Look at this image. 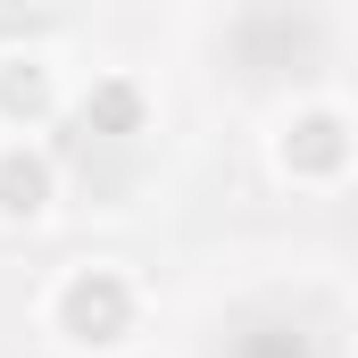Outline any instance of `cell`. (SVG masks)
Wrapping results in <instances>:
<instances>
[{"instance_id": "6da1fadb", "label": "cell", "mask_w": 358, "mask_h": 358, "mask_svg": "<svg viewBox=\"0 0 358 358\" xmlns=\"http://www.w3.org/2000/svg\"><path fill=\"white\" fill-rule=\"evenodd\" d=\"M67 317H76V325H100V342H108V325L125 317V292H117L108 275H84V283L67 292Z\"/></svg>"}, {"instance_id": "7a4b0ae2", "label": "cell", "mask_w": 358, "mask_h": 358, "mask_svg": "<svg viewBox=\"0 0 358 358\" xmlns=\"http://www.w3.org/2000/svg\"><path fill=\"white\" fill-rule=\"evenodd\" d=\"M42 192H50V176H42L34 159H8V167H0V208H25V217H34Z\"/></svg>"}, {"instance_id": "3957f363", "label": "cell", "mask_w": 358, "mask_h": 358, "mask_svg": "<svg viewBox=\"0 0 358 358\" xmlns=\"http://www.w3.org/2000/svg\"><path fill=\"white\" fill-rule=\"evenodd\" d=\"M8 100H17V108H34V100H42V76H34V67H25V76H8Z\"/></svg>"}]
</instances>
